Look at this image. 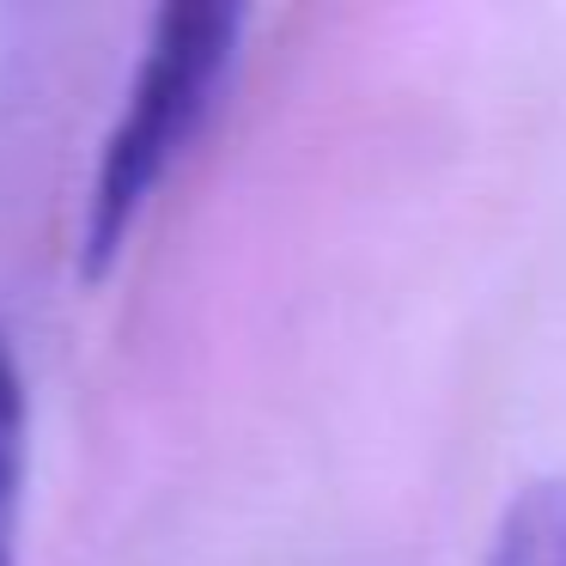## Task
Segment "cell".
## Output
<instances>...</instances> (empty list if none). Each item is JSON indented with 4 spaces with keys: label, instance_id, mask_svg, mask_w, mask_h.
I'll list each match as a JSON object with an SVG mask.
<instances>
[{
    "label": "cell",
    "instance_id": "cell-1",
    "mask_svg": "<svg viewBox=\"0 0 566 566\" xmlns=\"http://www.w3.org/2000/svg\"><path fill=\"white\" fill-rule=\"evenodd\" d=\"M238 55H244L238 7L171 0L153 13V31L98 140V165H92L86 208H80V274L86 281H104L123 262L159 189L171 184V171L189 159V147L208 135L213 111L226 104Z\"/></svg>",
    "mask_w": 566,
    "mask_h": 566
},
{
    "label": "cell",
    "instance_id": "cell-2",
    "mask_svg": "<svg viewBox=\"0 0 566 566\" xmlns=\"http://www.w3.org/2000/svg\"><path fill=\"white\" fill-rule=\"evenodd\" d=\"M25 505H31V378L0 323V566L25 554Z\"/></svg>",
    "mask_w": 566,
    "mask_h": 566
},
{
    "label": "cell",
    "instance_id": "cell-3",
    "mask_svg": "<svg viewBox=\"0 0 566 566\" xmlns=\"http://www.w3.org/2000/svg\"><path fill=\"white\" fill-rule=\"evenodd\" d=\"M481 566H566V475H542L505 500Z\"/></svg>",
    "mask_w": 566,
    "mask_h": 566
}]
</instances>
